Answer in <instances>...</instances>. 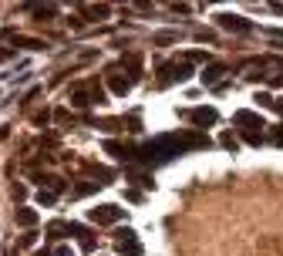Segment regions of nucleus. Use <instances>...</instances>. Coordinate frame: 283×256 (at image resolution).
I'll list each match as a JSON object with an SVG mask.
<instances>
[{
    "mask_svg": "<svg viewBox=\"0 0 283 256\" xmlns=\"http://www.w3.org/2000/svg\"><path fill=\"white\" fill-rule=\"evenodd\" d=\"M31 14L37 17V20H51V17L57 14V7H51V4H48V7H31Z\"/></svg>",
    "mask_w": 283,
    "mask_h": 256,
    "instance_id": "nucleus-16",
    "label": "nucleus"
},
{
    "mask_svg": "<svg viewBox=\"0 0 283 256\" xmlns=\"http://www.w3.org/2000/svg\"><path fill=\"white\" fill-rule=\"evenodd\" d=\"M17 226H24V229H31V226H37V212L34 209H17Z\"/></svg>",
    "mask_w": 283,
    "mask_h": 256,
    "instance_id": "nucleus-11",
    "label": "nucleus"
},
{
    "mask_svg": "<svg viewBox=\"0 0 283 256\" xmlns=\"http://www.w3.org/2000/svg\"><path fill=\"white\" fill-rule=\"evenodd\" d=\"M48 118H51V115H48V108H44V112H37V115H34V121H37V125H48Z\"/></svg>",
    "mask_w": 283,
    "mask_h": 256,
    "instance_id": "nucleus-23",
    "label": "nucleus"
},
{
    "mask_svg": "<svg viewBox=\"0 0 283 256\" xmlns=\"http://www.w3.org/2000/svg\"><path fill=\"white\" fill-rule=\"evenodd\" d=\"M240 135H243V142H246V145H259V142H263V132H250V128H240Z\"/></svg>",
    "mask_w": 283,
    "mask_h": 256,
    "instance_id": "nucleus-17",
    "label": "nucleus"
},
{
    "mask_svg": "<svg viewBox=\"0 0 283 256\" xmlns=\"http://www.w3.org/2000/svg\"><path fill=\"white\" fill-rule=\"evenodd\" d=\"M14 48H27V51H44L48 44L37 37H20V34H14Z\"/></svg>",
    "mask_w": 283,
    "mask_h": 256,
    "instance_id": "nucleus-10",
    "label": "nucleus"
},
{
    "mask_svg": "<svg viewBox=\"0 0 283 256\" xmlns=\"http://www.w3.org/2000/svg\"><path fill=\"white\" fill-rule=\"evenodd\" d=\"M54 199H57V196H54V192H48V189L37 192V206H54Z\"/></svg>",
    "mask_w": 283,
    "mask_h": 256,
    "instance_id": "nucleus-19",
    "label": "nucleus"
},
{
    "mask_svg": "<svg viewBox=\"0 0 283 256\" xmlns=\"http://www.w3.org/2000/svg\"><path fill=\"white\" fill-rule=\"evenodd\" d=\"M10 54H14V51H7V48H4V51H0V61H7Z\"/></svg>",
    "mask_w": 283,
    "mask_h": 256,
    "instance_id": "nucleus-28",
    "label": "nucleus"
},
{
    "mask_svg": "<svg viewBox=\"0 0 283 256\" xmlns=\"http://www.w3.org/2000/svg\"><path fill=\"white\" fill-rule=\"evenodd\" d=\"M98 185H101V182H81L78 189H74V196H88V192H95Z\"/></svg>",
    "mask_w": 283,
    "mask_h": 256,
    "instance_id": "nucleus-20",
    "label": "nucleus"
},
{
    "mask_svg": "<svg viewBox=\"0 0 283 256\" xmlns=\"http://www.w3.org/2000/svg\"><path fill=\"white\" fill-rule=\"evenodd\" d=\"M105 152L115 155V159H132V152H128V148H125L121 142H105Z\"/></svg>",
    "mask_w": 283,
    "mask_h": 256,
    "instance_id": "nucleus-13",
    "label": "nucleus"
},
{
    "mask_svg": "<svg viewBox=\"0 0 283 256\" xmlns=\"http://www.w3.org/2000/svg\"><path fill=\"white\" fill-rule=\"evenodd\" d=\"M186 118L192 121V125H199V128H206V125H216V108H192V112H186Z\"/></svg>",
    "mask_w": 283,
    "mask_h": 256,
    "instance_id": "nucleus-6",
    "label": "nucleus"
},
{
    "mask_svg": "<svg viewBox=\"0 0 283 256\" xmlns=\"http://www.w3.org/2000/svg\"><path fill=\"white\" fill-rule=\"evenodd\" d=\"M40 182L48 185V192H54V196L57 192H64V179L61 176H40Z\"/></svg>",
    "mask_w": 283,
    "mask_h": 256,
    "instance_id": "nucleus-14",
    "label": "nucleus"
},
{
    "mask_svg": "<svg viewBox=\"0 0 283 256\" xmlns=\"http://www.w3.org/2000/svg\"><path fill=\"white\" fill-rule=\"evenodd\" d=\"M223 145H226V148H233V152H236V138L229 135V132H226V135H223Z\"/></svg>",
    "mask_w": 283,
    "mask_h": 256,
    "instance_id": "nucleus-25",
    "label": "nucleus"
},
{
    "mask_svg": "<svg viewBox=\"0 0 283 256\" xmlns=\"http://www.w3.org/2000/svg\"><path fill=\"white\" fill-rule=\"evenodd\" d=\"M219 20V27H223V31H250V20H246V17H240V14H219L216 17Z\"/></svg>",
    "mask_w": 283,
    "mask_h": 256,
    "instance_id": "nucleus-7",
    "label": "nucleus"
},
{
    "mask_svg": "<svg viewBox=\"0 0 283 256\" xmlns=\"http://www.w3.org/2000/svg\"><path fill=\"white\" fill-rule=\"evenodd\" d=\"M176 40V34H155V44H172Z\"/></svg>",
    "mask_w": 283,
    "mask_h": 256,
    "instance_id": "nucleus-22",
    "label": "nucleus"
},
{
    "mask_svg": "<svg viewBox=\"0 0 283 256\" xmlns=\"http://www.w3.org/2000/svg\"><path fill=\"white\" fill-rule=\"evenodd\" d=\"M115 249H118L121 256H142V243L135 240V229H118L115 232Z\"/></svg>",
    "mask_w": 283,
    "mask_h": 256,
    "instance_id": "nucleus-3",
    "label": "nucleus"
},
{
    "mask_svg": "<svg viewBox=\"0 0 283 256\" xmlns=\"http://www.w3.org/2000/svg\"><path fill=\"white\" fill-rule=\"evenodd\" d=\"M132 84H135L132 78H125V74H118V71H108V88H112V95L125 98L132 91Z\"/></svg>",
    "mask_w": 283,
    "mask_h": 256,
    "instance_id": "nucleus-5",
    "label": "nucleus"
},
{
    "mask_svg": "<svg viewBox=\"0 0 283 256\" xmlns=\"http://www.w3.org/2000/svg\"><path fill=\"white\" fill-rule=\"evenodd\" d=\"M226 74V68L223 64H209L206 71H202V84H219V78Z\"/></svg>",
    "mask_w": 283,
    "mask_h": 256,
    "instance_id": "nucleus-9",
    "label": "nucleus"
},
{
    "mask_svg": "<svg viewBox=\"0 0 283 256\" xmlns=\"http://www.w3.org/2000/svg\"><path fill=\"white\" fill-rule=\"evenodd\" d=\"M270 142H273V145H283V125H273V132H270Z\"/></svg>",
    "mask_w": 283,
    "mask_h": 256,
    "instance_id": "nucleus-21",
    "label": "nucleus"
},
{
    "mask_svg": "<svg viewBox=\"0 0 283 256\" xmlns=\"http://www.w3.org/2000/svg\"><path fill=\"white\" fill-rule=\"evenodd\" d=\"M81 249H84V253H91V249H95V240H91V236H88V240H81Z\"/></svg>",
    "mask_w": 283,
    "mask_h": 256,
    "instance_id": "nucleus-26",
    "label": "nucleus"
},
{
    "mask_svg": "<svg viewBox=\"0 0 283 256\" xmlns=\"http://www.w3.org/2000/svg\"><path fill=\"white\" fill-rule=\"evenodd\" d=\"M88 219L98 223V226H112V223H121V219H125V209L115 206V202H105V206L88 209Z\"/></svg>",
    "mask_w": 283,
    "mask_h": 256,
    "instance_id": "nucleus-1",
    "label": "nucleus"
},
{
    "mask_svg": "<svg viewBox=\"0 0 283 256\" xmlns=\"http://www.w3.org/2000/svg\"><path fill=\"white\" fill-rule=\"evenodd\" d=\"M51 256H71V249H68V246H61V249H54Z\"/></svg>",
    "mask_w": 283,
    "mask_h": 256,
    "instance_id": "nucleus-27",
    "label": "nucleus"
},
{
    "mask_svg": "<svg viewBox=\"0 0 283 256\" xmlns=\"http://www.w3.org/2000/svg\"><path fill=\"white\" fill-rule=\"evenodd\" d=\"M34 256H51V253H48V249H37V253H34Z\"/></svg>",
    "mask_w": 283,
    "mask_h": 256,
    "instance_id": "nucleus-29",
    "label": "nucleus"
},
{
    "mask_svg": "<svg viewBox=\"0 0 283 256\" xmlns=\"http://www.w3.org/2000/svg\"><path fill=\"white\" fill-rule=\"evenodd\" d=\"M182 61H189V64H202V61H209V54H206V51H186V54H182Z\"/></svg>",
    "mask_w": 283,
    "mask_h": 256,
    "instance_id": "nucleus-18",
    "label": "nucleus"
},
{
    "mask_svg": "<svg viewBox=\"0 0 283 256\" xmlns=\"http://www.w3.org/2000/svg\"><path fill=\"white\" fill-rule=\"evenodd\" d=\"M233 121H236L240 128H250V132H263V128H267V125H263V118H259L256 112H246V108H243V112H236Z\"/></svg>",
    "mask_w": 283,
    "mask_h": 256,
    "instance_id": "nucleus-4",
    "label": "nucleus"
},
{
    "mask_svg": "<svg viewBox=\"0 0 283 256\" xmlns=\"http://www.w3.org/2000/svg\"><path fill=\"white\" fill-rule=\"evenodd\" d=\"M125 64H128V71H132V81L142 78V61H138V54H128V57H125Z\"/></svg>",
    "mask_w": 283,
    "mask_h": 256,
    "instance_id": "nucleus-15",
    "label": "nucleus"
},
{
    "mask_svg": "<svg viewBox=\"0 0 283 256\" xmlns=\"http://www.w3.org/2000/svg\"><path fill=\"white\" fill-rule=\"evenodd\" d=\"M17 243H20V246H34V232H24V236H20Z\"/></svg>",
    "mask_w": 283,
    "mask_h": 256,
    "instance_id": "nucleus-24",
    "label": "nucleus"
},
{
    "mask_svg": "<svg viewBox=\"0 0 283 256\" xmlns=\"http://www.w3.org/2000/svg\"><path fill=\"white\" fill-rule=\"evenodd\" d=\"M71 104H74V108H88V104H91V91L74 88V91H71Z\"/></svg>",
    "mask_w": 283,
    "mask_h": 256,
    "instance_id": "nucleus-12",
    "label": "nucleus"
},
{
    "mask_svg": "<svg viewBox=\"0 0 283 256\" xmlns=\"http://www.w3.org/2000/svg\"><path fill=\"white\" fill-rule=\"evenodd\" d=\"M81 14L91 20H105L108 17V4H81Z\"/></svg>",
    "mask_w": 283,
    "mask_h": 256,
    "instance_id": "nucleus-8",
    "label": "nucleus"
},
{
    "mask_svg": "<svg viewBox=\"0 0 283 256\" xmlns=\"http://www.w3.org/2000/svg\"><path fill=\"white\" fill-rule=\"evenodd\" d=\"M189 74H192L189 61H172V64H162V71H159V84H162V88H169V84H176V81H186Z\"/></svg>",
    "mask_w": 283,
    "mask_h": 256,
    "instance_id": "nucleus-2",
    "label": "nucleus"
}]
</instances>
